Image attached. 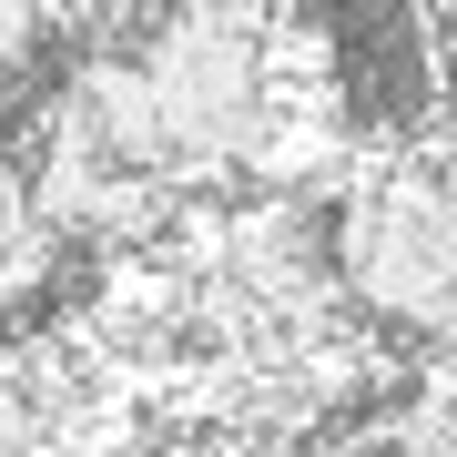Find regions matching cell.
<instances>
[{"label":"cell","mask_w":457,"mask_h":457,"mask_svg":"<svg viewBox=\"0 0 457 457\" xmlns=\"http://www.w3.org/2000/svg\"><path fill=\"white\" fill-rule=\"evenodd\" d=\"M336 285L396 345H457V183L437 153L366 163L336 204Z\"/></svg>","instance_id":"6da1fadb"},{"label":"cell","mask_w":457,"mask_h":457,"mask_svg":"<svg viewBox=\"0 0 457 457\" xmlns=\"http://www.w3.org/2000/svg\"><path fill=\"white\" fill-rule=\"evenodd\" d=\"M143 82L163 102L173 183H213L245 163L275 112V11H163L143 21Z\"/></svg>","instance_id":"7a4b0ae2"}]
</instances>
